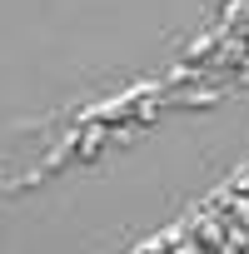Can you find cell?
<instances>
[{
  "label": "cell",
  "mask_w": 249,
  "mask_h": 254,
  "mask_svg": "<svg viewBox=\"0 0 249 254\" xmlns=\"http://www.w3.org/2000/svg\"><path fill=\"white\" fill-rule=\"evenodd\" d=\"M170 254H204V244H199V234H175Z\"/></svg>",
  "instance_id": "6da1fadb"
}]
</instances>
